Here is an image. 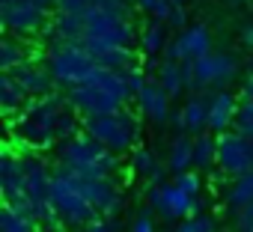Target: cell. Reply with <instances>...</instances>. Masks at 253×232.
<instances>
[{"label": "cell", "mask_w": 253, "mask_h": 232, "mask_svg": "<svg viewBox=\"0 0 253 232\" xmlns=\"http://www.w3.org/2000/svg\"><path fill=\"white\" fill-rule=\"evenodd\" d=\"M66 107H69V101H66V92H60V89L45 98H30L15 119H9V131H12L15 143L24 152L57 149V119Z\"/></svg>", "instance_id": "obj_1"}, {"label": "cell", "mask_w": 253, "mask_h": 232, "mask_svg": "<svg viewBox=\"0 0 253 232\" xmlns=\"http://www.w3.org/2000/svg\"><path fill=\"white\" fill-rule=\"evenodd\" d=\"M54 158H57V167H63L78 179H113V173L119 170V155L104 149L86 131L75 140L60 143L54 149Z\"/></svg>", "instance_id": "obj_2"}, {"label": "cell", "mask_w": 253, "mask_h": 232, "mask_svg": "<svg viewBox=\"0 0 253 232\" xmlns=\"http://www.w3.org/2000/svg\"><path fill=\"white\" fill-rule=\"evenodd\" d=\"M84 131L98 140L104 149H110L113 155H125L134 152L140 146V116L131 107H122L116 113L107 116H92V119H84Z\"/></svg>", "instance_id": "obj_3"}, {"label": "cell", "mask_w": 253, "mask_h": 232, "mask_svg": "<svg viewBox=\"0 0 253 232\" xmlns=\"http://www.w3.org/2000/svg\"><path fill=\"white\" fill-rule=\"evenodd\" d=\"M45 66H48V72H51V77H54L60 92L84 86L92 77V72L98 69L95 57L89 51H84L81 45H48Z\"/></svg>", "instance_id": "obj_4"}, {"label": "cell", "mask_w": 253, "mask_h": 232, "mask_svg": "<svg viewBox=\"0 0 253 232\" xmlns=\"http://www.w3.org/2000/svg\"><path fill=\"white\" fill-rule=\"evenodd\" d=\"M51 202H54L60 220L66 223V229H84L92 220H98V211L84 196L78 179L72 173H66L63 167H54V193H51Z\"/></svg>", "instance_id": "obj_5"}, {"label": "cell", "mask_w": 253, "mask_h": 232, "mask_svg": "<svg viewBox=\"0 0 253 232\" xmlns=\"http://www.w3.org/2000/svg\"><path fill=\"white\" fill-rule=\"evenodd\" d=\"M51 18L54 15L48 0H0V21L15 39L45 33Z\"/></svg>", "instance_id": "obj_6"}, {"label": "cell", "mask_w": 253, "mask_h": 232, "mask_svg": "<svg viewBox=\"0 0 253 232\" xmlns=\"http://www.w3.org/2000/svg\"><path fill=\"white\" fill-rule=\"evenodd\" d=\"M0 196H3V205H12L15 211L33 217V208L27 202V188H24V158L15 155L9 146L0 155Z\"/></svg>", "instance_id": "obj_7"}, {"label": "cell", "mask_w": 253, "mask_h": 232, "mask_svg": "<svg viewBox=\"0 0 253 232\" xmlns=\"http://www.w3.org/2000/svg\"><path fill=\"white\" fill-rule=\"evenodd\" d=\"M238 75V63L232 54L226 51H211L203 60H194V80H197V92H223Z\"/></svg>", "instance_id": "obj_8"}, {"label": "cell", "mask_w": 253, "mask_h": 232, "mask_svg": "<svg viewBox=\"0 0 253 232\" xmlns=\"http://www.w3.org/2000/svg\"><path fill=\"white\" fill-rule=\"evenodd\" d=\"M217 170L226 179H238L253 173V140L226 131L217 137Z\"/></svg>", "instance_id": "obj_9"}, {"label": "cell", "mask_w": 253, "mask_h": 232, "mask_svg": "<svg viewBox=\"0 0 253 232\" xmlns=\"http://www.w3.org/2000/svg\"><path fill=\"white\" fill-rule=\"evenodd\" d=\"M78 185H81L84 196L89 199V205L98 211V217L110 220L125 211V191L119 188L116 179H78Z\"/></svg>", "instance_id": "obj_10"}, {"label": "cell", "mask_w": 253, "mask_h": 232, "mask_svg": "<svg viewBox=\"0 0 253 232\" xmlns=\"http://www.w3.org/2000/svg\"><path fill=\"white\" fill-rule=\"evenodd\" d=\"M66 101H69V110H75L81 119H92V116H107V113H116V110H122V104L113 98V95H107L101 86H95V83H84V86H75V89H69L66 92Z\"/></svg>", "instance_id": "obj_11"}, {"label": "cell", "mask_w": 253, "mask_h": 232, "mask_svg": "<svg viewBox=\"0 0 253 232\" xmlns=\"http://www.w3.org/2000/svg\"><path fill=\"white\" fill-rule=\"evenodd\" d=\"M146 196H149V208L158 211L167 220H185V217H191V196L185 191H179L176 182L155 185V188H149Z\"/></svg>", "instance_id": "obj_12"}, {"label": "cell", "mask_w": 253, "mask_h": 232, "mask_svg": "<svg viewBox=\"0 0 253 232\" xmlns=\"http://www.w3.org/2000/svg\"><path fill=\"white\" fill-rule=\"evenodd\" d=\"M134 101H137V113L143 116V119H149V122H155V125L170 122V116H173L170 101H173V98H170L155 80H149V83L134 95Z\"/></svg>", "instance_id": "obj_13"}, {"label": "cell", "mask_w": 253, "mask_h": 232, "mask_svg": "<svg viewBox=\"0 0 253 232\" xmlns=\"http://www.w3.org/2000/svg\"><path fill=\"white\" fill-rule=\"evenodd\" d=\"M12 77H15L18 86L27 92V98H45V95L57 92V83H54V77H51V72H48L45 63L27 60L24 66H18V69L12 72Z\"/></svg>", "instance_id": "obj_14"}, {"label": "cell", "mask_w": 253, "mask_h": 232, "mask_svg": "<svg viewBox=\"0 0 253 232\" xmlns=\"http://www.w3.org/2000/svg\"><path fill=\"white\" fill-rule=\"evenodd\" d=\"M238 107H241V104H238V98H235L229 89H223V92H211V95H209V131H211L214 137L232 131Z\"/></svg>", "instance_id": "obj_15"}, {"label": "cell", "mask_w": 253, "mask_h": 232, "mask_svg": "<svg viewBox=\"0 0 253 232\" xmlns=\"http://www.w3.org/2000/svg\"><path fill=\"white\" fill-rule=\"evenodd\" d=\"M128 170H131L137 179H146V182H149V188L164 185V176H167V164H161V161L155 158V152H152V149H146L143 143L128 155Z\"/></svg>", "instance_id": "obj_16"}, {"label": "cell", "mask_w": 253, "mask_h": 232, "mask_svg": "<svg viewBox=\"0 0 253 232\" xmlns=\"http://www.w3.org/2000/svg\"><path fill=\"white\" fill-rule=\"evenodd\" d=\"M182 116H185V134L200 137L209 131V95L194 92L185 104H182Z\"/></svg>", "instance_id": "obj_17"}, {"label": "cell", "mask_w": 253, "mask_h": 232, "mask_svg": "<svg viewBox=\"0 0 253 232\" xmlns=\"http://www.w3.org/2000/svg\"><path fill=\"white\" fill-rule=\"evenodd\" d=\"M176 42H179L185 60H203L211 54V33L206 24H191L185 33L176 36Z\"/></svg>", "instance_id": "obj_18"}, {"label": "cell", "mask_w": 253, "mask_h": 232, "mask_svg": "<svg viewBox=\"0 0 253 232\" xmlns=\"http://www.w3.org/2000/svg\"><path fill=\"white\" fill-rule=\"evenodd\" d=\"M89 83H95V86H101L107 95H113L122 107H128V101L134 98V92H131V86H128V80H125V75L122 72H110V69H95L92 72V77H89Z\"/></svg>", "instance_id": "obj_19"}, {"label": "cell", "mask_w": 253, "mask_h": 232, "mask_svg": "<svg viewBox=\"0 0 253 232\" xmlns=\"http://www.w3.org/2000/svg\"><path fill=\"white\" fill-rule=\"evenodd\" d=\"M167 170L182 176L194 170V137L191 134H176L167 146Z\"/></svg>", "instance_id": "obj_20"}, {"label": "cell", "mask_w": 253, "mask_h": 232, "mask_svg": "<svg viewBox=\"0 0 253 232\" xmlns=\"http://www.w3.org/2000/svg\"><path fill=\"white\" fill-rule=\"evenodd\" d=\"M223 205H226V211H238V208L253 205V173L229 179V185L223 188Z\"/></svg>", "instance_id": "obj_21"}, {"label": "cell", "mask_w": 253, "mask_h": 232, "mask_svg": "<svg viewBox=\"0 0 253 232\" xmlns=\"http://www.w3.org/2000/svg\"><path fill=\"white\" fill-rule=\"evenodd\" d=\"M27 101H30L27 92L18 86V80H15L12 75H0V110L15 119V116L24 110Z\"/></svg>", "instance_id": "obj_22"}, {"label": "cell", "mask_w": 253, "mask_h": 232, "mask_svg": "<svg viewBox=\"0 0 253 232\" xmlns=\"http://www.w3.org/2000/svg\"><path fill=\"white\" fill-rule=\"evenodd\" d=\"M167 24H161V21H149V24H143V30H140V51H143V57L146 60H155V57H164V48L170 45L167 42Z\"/></svg>", "instance_id": "obj_23"}, {"label": "cell", "mask_w": 253, "mask_h": 232, "mask_svg": "<svg viewBox=\"0 0 253 232\" xmlns=\"http://www.w3.org/2000/svg\"><path fill=\"white\" fill-rule=\"evenodd\" d=\"M155 83L170 95V98H176V95H182L188 86H185V72H182V63H170V60H161V66H158V72H155Z\"/></svg>", "instance_id": "obj_24"}, {"label": "cell", "mask_w": 253, "mask_h": 232, "mask_svg": "<svg viewBox=\"0 0 253 232\" xmlns=\"http://www.w3.org/2000/svg\"><path fill=\"white\" fill-rule=\"evenodd\" d=\"M30 57H27V48L21 39L15 36H6L3 42H0V75H12L18 66H24Z\"/></svg>", "instance_id": "obj_25"}, {"label": "cell", "mask_w": 253, "mask_h": 232, "mask_svg": "<svg viewBox=\"0 0 253 232\" xmlns=\"http://www.w3.org/2000/svg\"><path fill=\"white\" fill-rule=\"evenodd\" d=\"M217 164V137L211 131L194 137V170H211Z\"/></svg>", "instance_id": "obj_26"}, {"label": "cell", "mask_w": 253, "mask_h": 232, "mask_svg": "<svg viewBox=\"0 0 253 232\" xmlns=\"http://www.w3.org/2000/svg\"><path fill=\"white\" fill-rule=\"evenodd\" d=\"M0 232H42V229L33 217L15 211L12 205H0Z\"/></svg>", "instance_id": "obj_27"}, {"label": "cell", "mask_w": 253, "mask_h": 232, "mask_svg": "<svg viewBox=\"0 0 253 232\" xmlns=\"http://www.w3.org/2000/svg\"><path fill=\"white\" fill-rule=\"evenodd\" d=\"M95 63H98L101 69H110V72H122V75H125L128 69L137 66V54H134V48H116V51L98 54Z\"/></svg>", "instance_id": "obj_28"}, {"label": "cell", "mask_w": 253, "mask_h": 232, "mask_svg": "<svg viewBox=\"0 0 253 232\" xmlns=\"http://www.w3.org/2000/svg\"><path fill=\"white\" fill-rule=\"evenodd\" d=\"M84 134V119L75 113V110H63L60 113V119H57V146L60 143H66V140H75V137H81Z\"/></svg>", "instance_id": "obj_29"}, {"label": "cell", "mask_w": 253, "mask_h": 232, "mask_svg": "<svg viewBox=\"0 0 253 232\" xmlns=\"http://www.w3.org/2000/svg\"><path fill=\"white\" fill-rule=\"evenodd\" d=\"M232 131L241 134V137H247V140H253V104H250V101H241V107H238V113H235Z\"/></svg>", "instance_id": "obj_30"}, {"label": "cell", "mask_w": 253, "mask_h": 232, "mask_svg": "<svg viewBox=\"0 0 253 232\" xmlns=\"http://www.w3.org/2000/svg\"><path fill=\"white\" fill-rule=\"evenodd\" d=\"M176 232H217V223L211 214H197V217H185Z\"/></svg>", "instance_id": "obj_31"}, {"label": "cell", "mask_w": 253, "mask_h": 232, "mask_svg": "<svg viewBox=\"0 0 253 232\" xmlns=\"http://www.w3.org/2000/svg\"><path fill=\"white\" fill-rule=\"evenodd\" d=\"M173 182H176V185H179V191H185L191 199L203 193V176H200L197 170H191V173H182V176H176Z\"/></svg>", "instance_id": "obj_32"}, {"label": "cell", "mask_w": 253, "mask_h": 232, "mask_svg": "<svg viewBox=\"0 0 253 232\" xmlns=\"http://www.w3.org/2000/svg\"><path fill=\"white\" fill-rule=\"evenodd\" d=\"M229 220H232V232H253V205L229 211Z\"/></svg>", "instance_id": "obj_33"}, {"label": "cell", "mask_w": 253, "mask_h": 232, "mask_svg": "<svg viewBox=\"0 0 253 232\" xmlns=\"http://www.w3.org/2000/svg\"><path fill=\"white\" fill-rule=\"evenodd\" d=\"M125 80H128V86H131V92H134V95H137V92H140V89L149 83V77H146V69H143L140 63H137L134 69H128V72H125Z\"/></svg>", "instance_id": "obj_34"}, {"label": "cell", "mask_w": 253, "mask_h": 232, "mask_svg": "<svg viewBox=\"0 0 253 232\" xmlns=\"http://www.w3.org/2000/svg\"><path fill=\"white\" fill-rule=\"evenodd\" d=\"M131 232H155V220H152V208H140L134 223H131Z\"/></svg>", "instance_id": "obj_35"}, {"label": "cell", "mask_w": 253, "mask_h": 232, "mask_svg": "<svg viewBox=\"0 0 253 232\" xmlns=\"http://www.w3.org/2000/svg\"><path fill=\"white\" fill-rule=\"evenodd\" d=\"M167 27H170V30H179V33H185V30L191 27V21H188V9H185V6H173Z\"/></svg>", "instance_id": "obj_36"}, {"label": "cell", "mask_w": 253, "mask_h": 232, "mask_svg": "<svg viewBox=\"0 0 253 232\" xmlns=\"http://www.w3.org/2000/svg\"><path fill=\"white\" fill-rule=\"evenodd\" d=\"M173 6H176V3H170V0H158V3L152 6V12H149V15H152V21H161V24H167V21H170V12H173Z\"/></svg>", "instance_id": "obj_37"}, {"label": "cell", "mask_w": 253, "mask_h": 232, "mask_svg": "<svg viewBox=\"0 0 253 232\" xmlns=\"http://www.w3.org/2000/svg\"><path fill=\"white\" fill-rule=\"evenodd\" d=\"M81 232H113V223H110L107 217H98V220H92L89 226H84Z\"/></svg>", "instance_id": "obj_38"}, {"label": "cell", "mask_w": 253, "mask_h": 232, "mask_svg": "<svg viewBox=\"0 0 253 232\" xmlns=\"http://www.w3.org/2000/svg\"><path fill=\"white\" fill-rule=\"evenodd\" d=\"M197 214H206V196L203 193L191 199V217H197Z\"/></svg>", "instance_id": "obj_39"}, {"label": "cell", "mask_w": 253, "mask_h": 232, "mask_svg": "<svg viewBox=\"0 0 253 232\" xmlns=\"http://www.w3.org/2000/svg\"><path fill=\"white\" fill-rule=\"evenodd\" d=\"M241 98L253 104V72L247 75V80H244V86H241Z\"/></svg>", "instance_id": "obj_40"}, {"label": "cell", "mask_w": 253, "mask_h": 232, "mask_svg": "<svg viewBox=\"0 0 253 232\" xmlns=\"http://www.w3.org/2000/svg\"><path fill=\"white\" fill-rule=\"evenodd\" d=\"M137 3V9H143V12H152V6L158 3V0H134Z\"/></svg>", "instance_id": "obj_41"}, {"label": "cell", "mask_w": 253, "mask_h": 232, "mask_svg": "<svg viewBox=\"0 0 253 232\" xmlns=\"http://www.w3.org/2000/svg\"><path fill=\"white\" fill-rule=\"evenodd\" d=\"M244 42H247V45H253V24L244 30Z\"/></svg>", "instance_id": "obj_42"}, {"label": "cell", "mask_w": 253, "mask_h": 232, "mask_svg": "<svg viewBox=\"0 0 253 232\" xmlns=\"http://www.w3.org/2000/svg\"><path fill=\"white\" fill-rule=\"evenodd\" d=\"M226 3H229V6H241L244 0H226ZM247 3H250V0H247Z\"/></svg>", "instance_id": "obj_43"}, {"label": "cell", "mask_w": 253, "mask_h": 232, "mask_svg": "<svg viewBox=\"0 0 253 232\" xmlns=\"http://www.w3.org/2000/svg\"><path fill=\"white\" fill-rule=\"evenodd\" d=\"M247 69H250V72H253V54H250V57H247Z\"/></svg>", "instance_id": "obj_44"}, {"label": "cell", "mask_w": 253, "mask_h": 232, "mask_svg": "<svg viewBox=\"0 0 253 232\" xmlns=\"http://www.w3.org/2000/svg\"><path fill=\"white\" fill-rule=\"evenodd\" d=\"M170 3H176V6H182V3H185V0H170Z\"/></svg>", "instance_id": "obj_45"}, {"label": "cell", "mask_w": 253, "mask_h": 232, "mask_svg": "<svg viewBox=\"0 0 253 232\" xmlns=\"http://www.w3.org/2000/svg\"><path fill=\"white\" fill-rule=\"evenodd\" d=\"M247 6H250V15H253V0H250V3H247Z\"/></svg>", "instance_id": "obj_46"}, {"label": "cell", "mask_w": 253, "mask_h": 232, "mask_svg": "<svg viewBox=\"0 0 253 232\" xmlns=\"http://www.w3.org/2000/svg\"><path fill=\"white\" fill-rule=\"evenodd\" d=\"M48 3H51V6H57V0H48Z\"/></svg>", "instance_id": "obj_47"}]
</instances>
